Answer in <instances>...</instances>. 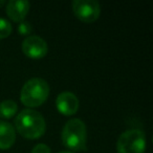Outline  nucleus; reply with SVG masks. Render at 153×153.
I'll list each match as a JSON object with an SVG mask.
<instances>
[{
  "mask_svg": "<svg viewBox=\"0 0 153 153\" xmlns=\"http://www.w3.org/2000/svg\"><path fill=\"white\" fill-rule=\"evenodd\" d=\"M56 107L61 114L70 117L76 113L79 109V99L70 91H63L56 99Z\"/></svg>",
  "mask_w": 153,
  "mask_h": 153,
  "instance_id": "nucleus-7",
  "label": "nucleus"
},
{
  "mask_svg": "<svg viewBox=\"0 0 153 153\" xmlns=\"http://www.w3.org/2000/svg\"><path fill=\"white\" fill-rule=\"evenodd\" d=\"M18 133L27 140H37L46 131V122L40 112L34 109H23L15 119Z\"/></svg>",
  "mask_w": 153,
  "mask_h": 153,
  "instance_id": "nucleus-1",
  "label": "nucleus"
},
{
  "mask_svg": "<svg viewBox=\"0 0 153 153\" xmlns=\"http://www.w3.org/2000/svg\"><path fill=\"white\" fill-rule=\"evenodd\" d=\"M4 4H5V1H4V0H0V7H3Z\"/></svg>",
  "mask_w": 153,
  "mask_h": 153,
  "instance_id": "nucleus-14",
  "label": "nucleus"
},
{
  "mask_svg": "<svg viewBox=\"0 0 153 153\" xmlns=\"http://www.w3.org/2000/svg\"><path fill=\"white\" fill-rule=\"evenodd\" d=\"M145 150L146 135L140 129L126 130L117 140V153H145Z\"/></svg>",
  "mask_w": 153,
  "mask_h": 153,
  "instance_id": "nucleus-4",
  "label": "nucleus"
},
{
  "mask_svg": "<svg viewBox=\"0 0 153 153\" xmlns=\"http://www.w3.org/2000/svg\"><path fill=\"white\" fill-rule=\"evenodd\" d=\"M59 153H74V152H70V151H61Z\"/></svg>",
  "mask_w": 153,
  "mask_h": 153,
  "instance_id": "nucleus-15",
  "label": "nucleus"
},
{
  "mask_svg": "<svg viewBox=\"0 0 153 153\" xmlns=\"http://www.w3.org/2000/svg\"><path fill=\"white\" fill-rule=\"evenodd\" d=\"M12 30L13 27L11 22L4 18H0V39L7 38L12 34Z\"/></svg>",
  "mask_w": 153,
  "mask_h": 153,
  "instance_id": "nucleus-11",
  "label": "nucleus"
},
{
  "mask_svg": "<svg viewBox=\"0 0 153 153\" xmlns=\"http://www.w3.org/2000/svg\"><path fill=\"white\" fill-rule=\"evenodd\" d=\"M72 11L78 19L85 23L97 21L101 15L100 3L97 0H74Z\"/></svg>",
  "mask_w": 153,
  "mask_h": 153,
  "instance_id": "nucleus-5",
  "label": "nucleus"
},
{
  "mask_svg": "<svg viewBox=\"0 0 153 153\" xmlns=\"http://www.w3.org/2000/svg\"><path fill=\"white\" fill-rule=\"evenodd\" d=\"M17 30L21 36H30L33 32V27L30 25V22L27 21H22L18 24V27H17Z\"/></svg>",
  "mask_w": 153,
  "mask_h": 153,
  "instance_id": "nucleus-12",
  "label": "nucleus"
},
{
  "mask_svg": "<svg viewBox=\"0 0 153 153\" xmlns=\"http://www.w3.org/2000/svg\"><path fill=\"white\" fill-rule=\"evenodd\" d=\"M32 153H51V148L45 144H38L33 148Z\"/></svg>",
  "mask_w": 153,
  "mask_h": 153,
  "instance_id": "nucleus-13",
  "label": "nucleus"
},
{
  "mask_svg": "<svg viewBox=\"0 0 153 153\" xmlns=\"http://www.w3.org/2000/svg\"><path fill=\"white\" fill-rule=\"evenodd\" d=\"M64 147L74 152H80L86 149L87 129L84 122L80 119H71L66 122L61 134Z\"/></svg>",
  "mask_w": 153,
  "mask_h": 153,
  "instance_id": "nucleus-2",
  "label": "nucleus"
},
{
  "mask_svg": "<svg viewBox=\"0 0 153 153\" xmlns=\"http://www.w3.org/2000/svg\"><path fill=\"white\" fill-rule=\"evenodd\" d=\"M18 110V105L13 100H5L0 103V117L3 120H9L15 117Z\"/></svg>",
  "mask_w": 153,
  "mask_h": 153,
  "instance_id": "nucleus-10",
  "label": "nucleus"
},
{
  "mask_svg": "<svg viewBox=\"0 0 153 153\" xmlns=\"http://www.w3.org/2000/svg\"><path fill=\"white\" fill-rule=\"evenodd\" d=\"M30 2L26 0H11L7 4V14L14 22L24 21L30 11Z\"/></svg>",
  "mask_w": 153,
  "mask_h": 153,
  "instance_id": "nucleus-8",
  "label": "nucleus"
},
{
  "mask_svg": "<svg viewBox=\"0 0 153 153\" xmlns=\"http://www.w3.org/2000/svg\"><path fill=\"white\" fill-rule=\"evenodd\" d=\"M16 140V130L9 122L0 120V149L7 150Z\"/></svg>",
  "mask_w": 153,
  "mask_h": 153,
  "instance_id": "nucleus-9",
  "label": "nucleus"
},
{
  "mask_svg": "<svg viewBox=\"0 0 153 153\" xmlns=\"http://www.w3.org/2000/svg\"><path fill=\"white\" fill-rule=\"evenodd\" d=\"M49 96V86L41 78H33L25 82L20 92V101L28 108L39 107L46 102Z\"/></svg>",
  "mask_w": 153,
  "mask_h": 153,
  "instance_id": "nucleus-3",
  "label": "nucleus"
},
{
  "mask_svg": "<svg viewBox=\"0 0 153 153\" xmlns=\"http://www.w3.org/2000/svg\"><path fill=\"white\" fill-rule=\"evenodd\" d=\"M22 51L27 58L40 60L46 56L48 46L44 39L39 36H28L22 42Z\"/></svg>",
  "mask_w": 153,
  "mask_h": 153,
  "instance_id": "nucleus-6",
  "label": "nucleus"
}]
</instances>
